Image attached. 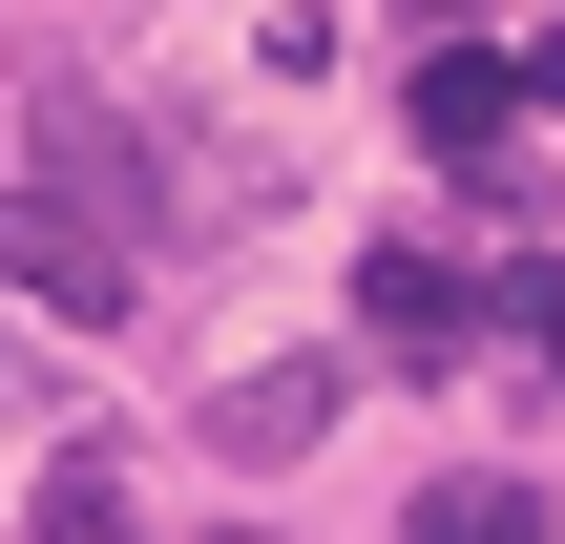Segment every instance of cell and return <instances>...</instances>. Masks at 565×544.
Listing matches in <instances>:
<instances>
[{"mask_svg":"<svg viewBox=\"0 0 565 544\" xmlns=\"http://www.w3.org/2000/svg\"><path fill=\"white\" fill-rule=\"evenodd\" d=\"M315 419H335V356H252L210 398V461H315Z\"/></svg>","mask_w":565,"mask_h":544,"instance_id":"4","label":"cell"},{"mask_svg":"<svg viewBox=\"0 0 565 544\" xmlns=\"http://www.w3.org/2000/svg\"><path fill=\"white\" fill-rule=\"evenodd\" d=\"M398 21H440V42H461V21H482V0H398Z\"/></svg>","mask_w":565,"mask_h":544,"instance_id":"8","label":"cell"},{"mask_svg":"<svg viewBox=\"0 0 565 544\" xmlns=\"http://www.w3.org/2000/svg\"><path fill=\"white\" fill-rule=\"evenodd\" d=\"M0 273H21L63 335H105V314L147 294V273H126V231H105V210H63V189H0Z\"/></svg>","mask_w":565,"mask_h":544,"instance_id":"1","label":"cell"},{"mask_svg":"<svg viewBox=\"0 0 565 544\" xmlns=\"http://www.w3.org/2000/svg\"><path fill=\"white\" fill-rule=\"evenodd\" d=\"M42 544H147V503H126L105 461H63V482H42Z\"/></svg>","mask_w":565,"mask_h":544,"instance_id":"6","label":"cell"},{"mask_svg":"<svg viewBox=\"0 0 565 544\" xmlns=\"http://www.w3.org/2000/svg\"><path fill=\"white\" fill-rule=\"evenodd\" d=\"M524 126H545V105H524V42H440V63H419V147L482 168V147H524Z\"/></svg>","mask_w":565,"mask_h":544,"instance_id":"3","label":"cell"},{"mask_svg":"<svg viewBox=\"0 0 565 544\" xmlns=\"http://www.w3.org/2000/svg\"><path fill=\"white\" fill-rule=\"evenodd\" d=\"M398 544H545V503H524V482H482V461H461V482H419V524Z\"/></svg>","mask_w":565,"mask_h":544,"instance_id":"5","label":"cell"},{"mask_svg":"<svg viewBox=\"0 0 565 544\" xmlns=\"http://www.w3.org/2000/svg\"><path fill=\"white\" fill-rule=\"evenodd\" d=\"M461 314H503V294H461V273H440V252H377V273H356V335H377V356H398V377H440V356H482V335H461Z\"/></svg>","mask_w":565,"mask_h":544,"instance_id":"2","label":"cell"},{"mask_svg":"<svg viewBox=\"0 0 565 544\" xmlns=\"http://www.w3.org/2000/svg\"><path fill=\"white\" fill-rule=\"evenodd\" d=\"M503 335H524V356L565 377V273H503Z\"/></svg>","mask_w":565,"mask_h":544,"instance_id":"7","label":"cell"}]
</instances>
